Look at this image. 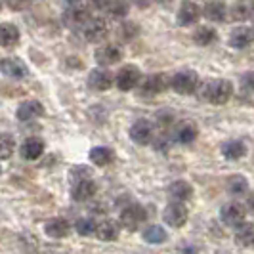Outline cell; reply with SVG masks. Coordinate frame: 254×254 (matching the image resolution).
Wrapping results in <instances>:
<instances>
[{
  "label": "cell",
  "mask_w": 254,
  "mask_h": 254,
  "mask_svg": "<svg viewBox=\"0 0 254 254\" xmlns=\"http://www.w3.org/2000/svg\"><path fill=\"white\" fill-rule=\"evenodd\" d=\"M241 88L249 94H254V71H249L241 76Z\"/></svg>",
  "instance_id": "8d00e7d4"
},
{
  "label": "cell",
  "mask_w": 254,
  "mask_h": 254,
  "mask_svg": "<svg viewBox=\"0 0 254 254\" xmlns=\"http://www.w3.org/2000/svg\"><path fill=\"white\" fill-rule=\"evenodd\" d=\"M188 218H190L188 206L184 203H180V201L168 203L165 206V210H163V220H165L166 226H170V228H176V229L184 228L186 222H188Z\"/></svg>",
  "instance_id": "277c9868"
},
{
  "label": "cell",
  "mask_w": 254,
  "mask_h": 254,
  "mask_svg": "<svg viewBox=\"0 0 254 254\" xmlns=\"http://www.w3.org/2000/svg\"><path fill=\"white\" fill-rule=\"evenodd\" d=\"M168 86H170V80L163 73H155V75H149L147 78L140 80V94L153 98V96L163 94Z\"/></svg>",
  "instance_id": "52a82bcc"
},
{
  "label": "cell",
  "mask_w": 254,
  "mask_h": 254,
  "mask_svg": "<svg viewBox=\"0 0 254 254\" xmlns=\"http://www.w3.org/2000/svg\"><path fill=\"white\" fill-rule=\"evenodd\" d=\"M119 35L125 40H132L134 37H138V25L136 23H123L119 27Z\"/></svg>",
  "instance_id": "e575fe53"
},
{
  "label": "cell",
  "mask_w": 254,
  "mask_h": 254,
  "mask_svg": "<svg viewBox=\"0 0 254 254\" xmlns=\"http://www.w3.org/2000/svg\"><path fill=\"white\" fill-rule=\"evenodd\" d=\"M0 8H2V2H0Z\"/></svg>",
  "instance_id": "7bdbcfd3"
},
{
  "label": "cell",
  "mask_w": 254,
  "mask_h": 254,
  "mask_svg": "<svg viewBox=\"0 0 254 254\" xmlns=\"http://www.w3.org/2000/svg\"><path fill=\"white\" fill-rule=\"evenodd\" d=\"M141 80V71L136 65H125L119 69V73L115 75V84L121 92H130L134 90Z\"/></svg>",
  "instance_id": "5b68a950"
},
{
  "label": "cell",
  "mask_w": 254,
  "mask_h": 254,
  "mask_svg": "<svg viewBox=\"0 0 254 254\" xmlns=\"http://www.w3.org/2000/svg\"><path fill=\"white\" fill-rule=\"evenodd\" d=\"M153 125L145 119L136 121L132 127H130V140L138 145H147L153 141Z\"/></svg>",
  "instance_id": "4fadbf2b"
},
{
  "label": "cell",
  "mask_w": 254,
  "mask_h": 254,
  "mask_svg": "<svg viewBox=\"0 0 254 254\" xmlns=\"http://www.w3.org/2000/svg\"><path fill=\"white\" fill-rule=\"evenodd\" d=\"M82 31H84V38L88 42H102L109 35V25L103 17H90L86 25L82 27Z\"/></svg>",
  "instance_id": "8fae6325"
},
{
  "label": "cell",
  "mask_w": 254,
  "mask_h": 254,
  "mask_svg": "<svg viewBox=\"0 0 254 254\" xmlns=\"http://www.w3.org/2000/svg\"><path fill=\"white\" fill-rule=\"evenodd\" d=\"M88 19H90L88 8H84L80 4H71L64 12V15H62L64 25L69 27V29H82V27L86 25Z\"/></svg>",
  "instance_id": "8992f818"
},
{
  "label": "cell",
  "mask_w": 254,
  "mask_h": 254,
  "mask_svg": "<svg viewBox=\"0 0 254 254\" xmlns=\"http://www.w3.org/2000/svg\"><path fill=\"white\" fill-rule=\"evenodd\" d=\"M229 12L235 21H249L254 17V0H235Z\"/></svg>",
  "instance_id": "cb8c5ba5"
},
{
  "label": "cell",
  "mask_w": 254,
  "mask_h": 254,
  "mask_svg": "<svg viewBox=\"0 0 254 254\" xmlns=\"http://www.w3.org/2000/svg\"><path fill=\"white\" fill-rule=\"evenodd\" d=\"M0 174H2V168H0Z\"/></svg>",
  "instance_id": "b9f144b4"
},
{
  "label": "cell",
  "mask_w": 254,
  "mask_h": 254,
  "mask_svg": "<svg viewBox=\"0 0 254 254\" xmlns=\"http://www.w3.org/2000/svg\"><path fill=\"white\" fill-rule=\"evenodd\" d=\"M73 228H75V231L80 235V237H90V235H94V233H96L98 224L94 222V218L82 216V218H78V220H76Z\"/></svg>",
  "instance_id": "1f68e13d"
},
{
  "label": "cell",
  "mask_w": 254,
  "mask_h": 254,
  "mask_svg": "<svg viewBox=\"0 0 254 254\" xmlns=\"http://www.w3.org/2000/svg\"><path fill=\"white\" fill-rule=\"evenodd\" d=\"M247 208L254 214V193H251V195H249V199H247Z\"/></svg>",
  "instance_id": "ab89813d"
},
{
  "label": "cell",
  "mask_w": 254,
  "mask_h": 254,
  "mask_svg": "<svg viewBox=\"0 0 254 254\" xmlns=\"http://www.w3.org/2000/svg\"><path fill=\"white\" fill-rule=\"evenodd\" d=\"M107 12L111 17L115 19H123V17H127L128 12H130V4H128V0H113L109 6H107Z\"/></svg>",
  "instance_id": "d6a6232c"
},
{
  "label": "cell",
  "mask_w": 254,
  "mask_h": 254,
  "mask_svg": "<svg viewBox=\"0 0 254 254\" xmlns=\"http://www.w3.org/2000/svg\"><path fill=\"white\" fill-rule=\"evenodd\" d=\"M218 40V33L214 31V27L201 25L193 31V42L197 46H210Z\"/></svg>",
  "instance_id": "4316f807"
},
{
  "label": "cell",
  "mask_w": 254,
  "mask_h": 254,
  "mask_svg": "<svg viewBox=\"0 0 254 254\" xmlns=\"http://www.w3.org/2000/svg\"><path fill=\"white\" fill-rule=\"evenodd\" d=\"M197 136H199V128L195 127L193 123H182L178 128H176V132H174V140L182 143V145H190L193 141L197 140Z\"/></svg>",
  "instance_id": "d4e9b609"
},
{
  "label": "cell",
  "mask_w": 254,
  "mask_h": 254,
  "mask_svg": "<svg viewBox=\"0 0 254 254\" xmlns=\"http://www.w3.org/2000/svg\"><path fill=\"white\" fill-rule=\"evenodd\" d=\"M96 193H98V184L94 180H90V176L73 180V188H71L73 201H76V203H86Z\"/></svg>",
  "instance_id": "ba28073f"
},
{
  "label": "cell",
  "mask_w": 254,
  "mask_h": 254,
  "mask_svg": "<svg viewBox=\"0 0 254 254\" xmlns=\"http://www.w3.org/2000/svg\"><path fill=\"white\" fill-rule=\"evenodd\" d=\"M199 86H201V78L191 69L178 71L170 78V88L174 90L176 94H180V96H191V94H195L199 90Z\"/></svg>",
  "instance_id": "7a4b0ae2"
},
{
  "label": "cell",
  "mask_w": 254,
  "mask_h": 254,
  "mask_svg": "<svg viewBox=\"0 0 254 254\" xmlns=\"http://www.w3.org/2000/svg\"><path fill=\"white\" fill-rule=\"evenodd\" d=\"M143 239L151 245H163L168 239V233L163 226H157V224H151L143 229Z\"/></svg>",
  "instance_id": "4dcf8cb0"
},
{
  "label": "cell",
  "mask_w": 254,
  "mask_h": 254,
  "mask_svg": "<svg viewBox=\"0 0 254 254\" xmlns=\"http://www.w3.org/2000/svg\"><path fill=\"white\" fill-rule=\"evenodd\" d=\"M31 4H33V0H6V6H8L12 12H23Z\"/></svg>",
  "instance_id": "d590c367"
},
{
  "label": "cell",
  "mask_w": 254,
  "mask_h": 254,
  "mask_svg": "<svg viewBox=\"0 0 254 254\" xmlns=\"http://www.w3.org/2000/svg\"><path fill=\"white\" fill-rule=\"evenodd\" d=\"M203 15L212 23H220L228 17V6L222 0H208L203 8Z\"/></svg>",
  "instance_id": "ffe728a7"
},
{
  "label": "cell",
  "mask_w": 254,
  "mask_h": 254,
  "mask_svg": "<svg viewBox=\"0 0 254 254\" xmlns=\"http://www.w3.org/2000/svg\"><path fill=\"white\" fill-rule=\"evenodd\" d=\"M235 243L239 247H253L254 224H251V222H241L239 226H235Z\"/></svg>",
  "instance_id": "484cf974"
},
{
  "label": "cell",
  "mask_w": 254,
  "mask_h": 254,
  "mask_svg": "<svg viewBox=\"0 0 254 254\" xmlns=\"http://www.w3.org/2000/svg\"><path fill=\"white\" fill-rule=\"evenodd\" d=\"M90 163L96 166H109L115 163V151L109 145H96L90 149Z\"/></svg>",
  "instance_id": "603a6c76"
},
{
  "label": "cell",
  "mask_w": 254,
  "mask_h": 254,
  "mask_svg": "<svg viewBox=\"0 0 254 254\" xmlns=\"http://www.w3.org/2000/svg\"><path fill=\"white\" fill-rule=\"evenodd\" d=\"M96 235H98L100 241H117V237L121 235V222H117V220H103L96 228Z\"/></svg>",
  "instance_id": "44dd1931"
},
{
  "label": "cell",
  "mask_w": 254,
  "mask_h": 254,
  "mask_svg": "<svg viewBox=\"0 0 254 254\" xmlns=\"http://www.w3.org/2000/svg\"><path fill=\"white\" fill-rule=\"evenodd\" d=\"M201 15H203V10L199 8V4L188 0V2H184V4L180 6L176 19H178V23L182 27H190V25H195V23L201 19Z\"/></svg>",
  "instance_id": "5bb4252c"
},
{
  "label": "cell",
  "mask_w": 254,
  "mask_h": 254,
  "mask_svg": "<svg viewBox=\"0 0 254 254\" xmlns=\"http://www.w3.org/2000/svg\"><path fill=\"white\" fill-rule=\"evenodd\" d=\"M115 84V75L105 67H96L88 75V86L96 92H107Z\"/></svg>",
  "instance_id": "9c48e42d"
},
{
  "label": "cell",
  "mask_w": 254,
  "mask_h": 254,
  "mask_svg": "<svg viewBox=\"0 0 254 254\" xmlns=\"http://www.w3.org/2000/svg\"><path fill=\"white\" fill-rule=\"evenodd\" d=\"M155 0H132V4L134 6H138V8H147V6H151Z\"/></svg>",
  "instance_id": "f35d334b"
},
{
  "label": "cell",
  "mask_w": 254,
  "mask_h": 254,
  "mask_svg": "<svg viewBox=\"0 0 254 254\" xmlns=\"http://www.w3.org/2000/svg\"><path fill=\"white\" fill-rule=\"evenodd\" d=\"M231 96H233V84L226 78H216L206 82L201 92V98L212 105H224L231 100Z\"/></svg>",
  "instance_id": "6da1fadb"
},
{
  "label": "cell",
  "mask_w": 254,
  "mask_h": 254,
  "mask_svg": "<svg viewBox=\"0 0 254 254\" xmlns=\"http://www.w3.org/2000/svg\"><path fill=\"white\" fill-rule=\"evenodd\" d=\"M254 42V29L251 27H237L229 35V46L235 50H245Z\"/></svg>",
  "instance_id": "2e32d148"
},
{
  "label": "cell",
  "mask_w": 254,
  "mask_h": 254,
  "mask_svg": "<svg viewBox=\"0 0 254 254\" xmlns=\"http://www.w3.org/2000/svg\"><path fill=\"white\" fill-rule=\"evenodd\" d=\"M226 190H228L231 197H243V195L249 193V182L241 174H233L226 182Z\"/></svg>",
  "instance_id": "f1b7e54d"
},
{
  "label": "cell",
  "mask_w": 254,
  "mask_h": 254,
  "mask_svg": "<svg viewBox=\"0 0 254 254\" xmlns=\"http://www.w3.org/2000/svg\"><path fill=\"white\" fill-rule=\"evenodd\" d=\"M15 115H17V119L21 123H31V121H37V119H40L44 115V107L37 100H27V102L19 103Z\"/></svg>",
  "instance_id": "9a60e30c"
},
{
  "label": "cell",
  "mask_w": 254,
  "mask_h": 254,
  "mask_svg": "<svg viewBox=\"0 0 254 254\" xmlns=\"http://www.w3.org/2000/svg\"><path fill=\"white\" fill-rule=\"evenodd\" d=\"M15 151V140L10 134H0V159H10Z\"/></svg>",
  "instance_id": "836d02e7"
},
{
  "label": "cell",
  "mask_w": 254,
  "mask_h": 254,
  "mask_svg": "<svg viewBox=\"0 0 254 254\" xmlns=\"http://www.w3.org/2000/svg\"><path fill=\"white\" fill-rule=\"evenodd\" d=\"M168 197L172 201H180V203H186L193 197V188H191L190 182L186 180H176L168 186Z\"/></svg>",
  "instance_id": "7402d4cb"
},
{
  "label": "cell",
  "mask_w": 254,
  "mask_h": 254,
  "mask_svg": "<svg viewBox=\"0 0 254 254\" xmlns=\"http://www.w3.org/2000/svg\"><path fill=\"white\" fill-rule=\"evenodd\" d=\"M0 71L4 73L6 76H10V78H25L27 73H29V69H27V65L19 60V58H4L2 62H0Z\"/></svg>",
  "instance_id": "e0dca14e"
},
{
  "label": "cell",
  "mask_w": 254,
  "mask_h": 254,
  "mask_svg": "<svg viewBox=\"0 0 254 254\" xmlns=\"http://www.w3.org/2000/svg\"><path fill=\"white\" fill-rule=\"evenodd\" d=\"M19 153H21V157L27 159V161H37V159L42 157V153H44V141L40 140V138H37V136H31V138H27L21 143Z\"/></svg>",
  "instance_id": "d6986e66"
},
{
  "label": "cell",
  "mask_w": 254,
  "mask_h": 254,
  "mask_svg": "<svg viewBox=\"0 0 254 254\" xmlns=\"http://www.w3.org/2000/svg\"><path fill=\"white\" fill-rule=\"evenodd\" d=\"M44 231L50 239H65L71 233V222L65 218H52L46 222Z\"/></svg>",
  "instance_id": "ac0fdd59"
},
{
  "label": "cell",
  "mask_w": 254,
  "mask_h": 254,
  "mask_svg": "<svg viewBox=\"0 0 254 254\" xmlns=\"http://www.w3.org/2000/svg\"><path fill=\"white\" fill-rule=\"evenodd\" d=\"M65 2H67V4H80L82 0H65Z\"/></svg>",
  "instance_id": "60d3db41"
},
{
  "label": "cell",
  "mask_w": 254,
  "mask_h": 254,
  "mask_svg": "<svg viewBox=\"0 0 254 254\" xmlns=\"http://www.w3.org/2000/svg\"><path fill=\"white\" fill-rule=\"evenodd\" d=\"M94 58H96L98 65H102V67H111V65L119 64V62L123 60V50H121V46H117V44H102V46L96 48Z\"/></svg>",
  "instance_id": "7c38bea8"
},
{
  "label": "cell",
  "mask_w": 254,
  "mask_h": 254,
  "mask_svg": "<svg viewBox=\"0 0 254 254\" xmlns=\"http://www.w3.org/2000/svg\"><path fill=\"white\" fill-rule=\"evenodd\" d=\"M222 155L228 161H239L247 155V145L239 140H229L222 145Z\"/></svg>",
  "instance_id": "f546056e"
},
{
  "label": "cell",
  "mask_w": 254,
  "mask_h": 254,
  "mask_svg": "<svg viewBox=\"0 0 254 254\" xmlns=\"http://www.w3.org/2000/svg\"><path fill=\"white\" fill-rule=\"evenodd\" d=\"M111 2H113V0H92L94 8H98V10H107V6H109Z\"/></svg>",
  "instance_id": "74e56055"
},
{
  "label": "cell",
  "mask_w": 254,
  "mask_h": 254,
  "mask_svg": "<svg viewBox=\"0 0 254 254\" xmlns=\"http://www.w3.org/2000/svg\"><path fill=\"white\" fill-rule=\"evenodd\" d=\"M19 42V29L13 23H0V46L12 48Z\"/></svg>",
  "instance_id": "83f0119b"
},
{
  "label": "cell",
  "mask_w": 254,
  "mask_h": 254,
  "mask_svg": "<svg viewBox=\"0 0 254 254\" xmlns=\"http://www.w3.org/2000/svg\"><path fill=\"white\" fill-rule=\"evenodd\" d=\"M147 220V210L141 204H128L121 212V226L128 231H138Z\"/></svg>",
  "instance_id": "3957f363"
},
{
  "label": "cell",
  "mask_w": 254,
  "mask_h": 254,
  "mask_svg": "<svg viewBox=\"0 0 254 254\" xmlns=\"http://www.w3.org/2000/svg\"><path fill=\"white\" fill-rule=\"evenodd\" d=\"M245 218H247V208L241 203L231 201V203H226L220 208V220L229 228L239 226L241 222H245Z\"/></svg>",
  "instance_id": "30bf717a"
}]
</instances>
